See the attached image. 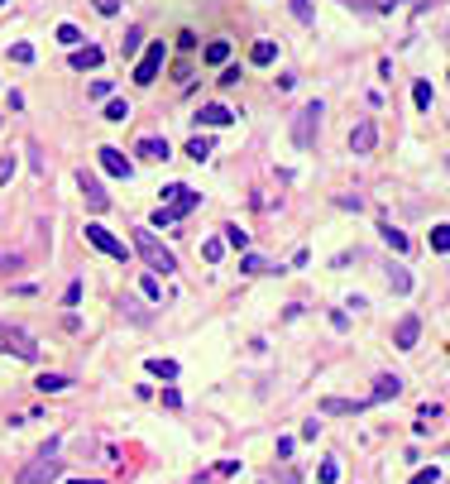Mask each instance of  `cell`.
<instances>
[{
	"label": "cell",
	"instance_id": "cell-6",
	"mask_svg": "<svg viewBox=\"0 0 450 484\" xmlns=\"http://www.w3.org/2000/svg\"><path fill=\"white\" fill-rule=\"evenodd\" d=\"M86 244H96L101 254H110V259H120V264L130 259V244H125V240H115V235H110V230L101 225V221H86Z\"/></svg>",
	"mask_w": 450,
	"mask_h": 484
},
{
	"label": "cell",
	"instance_id": "cell-7",
	"mask_svg": "<svg viewBox=\"0 0 450 484\" xmlns=\"http://www.w3.org/2000/svg\"><path fill=\"white\" fill-rule=\"evenodd\" d=\"M163 58H168V48H163V39H154V44L144 48V58H139V67H134V81H139V86H154Z\"/></svg>",
	"mask_w": 450,
	"mask_h": 484
},
{
	"label": "cell",
	"instance_id": "cell-33",
	"mask_svg": "<svg viewBox=\"0 0 450 484\" xmlns=\"http://www.w3.org/2000/svg\"><path fill=\"white\" fill-rule=\"evenodd\" d=\"M139 288H144L149 302H159V297H163V288H159V278H154V273H149V278H139Z\"/></svg>",
	"mask_w": 450,
	"mask_h": 484
},
{
	"label": "cell",
	"instance_id": "cell-30",
	"mask_svg": "<svg viewBox=\"0 0 450 484\" xmlns=\"http://www.w3.org/2000/svg\"><path fill=\"white\" fill-rule=\"evenodd\" d=\"M431 249H436V254H450V225H436V230H431Z\"/></svg>",
	"mask_w": 450,
	"mask_h": 484
},
{
	"label": "cell",
	"instance_id": "cell-39",
	"mask_svg": "<svg viewBox=\"0 0 450 484\" xmlns=\"http://www.w3.org/2000/svg\"><path fill=\"white\" fill-rule=\"evenodd\" d=\"M340 5H350V10H359V15H373V10H378L373 0H340Z\"/></svg>",
	"mask_w": 450,
	"mask_h": 484
},
{
	"label": "cell",
	"instance_id": "cell-36",
	"mask_svg": "<svg viewBox=\"0 0 450 484\" xmlns=\"http://www.w3.org/2000/svg\"><path fill=\"white\" fill-rule=\"evenodd\" d=\"M15 178V154H0V188Z\"/></svg>",
	"mask_w": 450,
	"mask_h": 484
},
{
	"label": "cell",
	"instance_id": "cell-23",
	"mask_svg": "<svg viewBox=\"0 0 450 484\" xmlns=\"http://www.w3.org/2000/svg\"><path fill=\"white\" fill-rule=\"evenodd\" d=\"M288 10L302 20V25H317V10H312V0H288Z\"/></svg>",
	"mask_w": 450,
	"mask_h": 484
},
{
	"label": "cell",
	"instance_id": "cell-34",
	"mask_svg": "<svg viewBox=\"0 0 450 484\" xmlns=\"http://www.w3.org/2000/svg\"><path fill=\"white\" fill-rule=\"evenodd\" d=\"M139 48H144V34H139V29H130V34H125V58H134Z\"/></svg>",
	"mask_w": 450,
	"mask_h": 484
},
{
	"label": "cell",
	"instance_id": "cell-43",
	"mask_svg": "<svg viewBox=\"0 0 450 484\" xmlns=\"http://www.w3.org/2000/svg\"><path fill=\"white\" fill-rule=\"evenodd\" d=\"M91 5H96L101 15H115V10H120V0H91Z\"/></svg>",
	"mask_w": 450,
	"mask_h": 484
},
{
	"label": "cell",
	"instance_id": "cell-16",
	"mask_svg": "<svg viewBox=\"0 0 450 484\" xmlns=\"http://www.w3.org/2000/svg\"><path fill=\"white\" fill-rule=\"evenodd\" d=\"M273 58H278V44H273V39H259V44L249 48V63H254V67H268Z\"/></svg>",
	"mask_w": 450,
	"mask_h": 484
},
{
	"label": "cell",
	"instance_id": "cell-4",
	"mask_svg": "<svg viewBox=\"0 0 450 484\" xmlns=\"http://www.w3.org/2000/svg\"><path fill=\"white\" fill-rule=\"evenodd\" d=\"M0 355H15V360H39V341L29 336V331H20V326H5L0 322Z\"/></svg>",
	"mask_w": 450,
	"mask_h": 484
},
{
	"label": "cell",
	"instance_id": "cell-15",
	"mask_svg": "<svg viewBox=\"0 0 450 484\" xmlns=\"http://www.w3.org/2000/svg\"><path fill=\"white\" fill-rule=\"evenodd\" d=\"M197 120H201V125H230V120H235V110L220 106V101H211V106L197 110Z\"/></svg>",
	"mask_w": 450,
	"mask_h": 484
},
{
	"label": "cell",
	"instance_id": "cell-32",
	"mask_svg": "<svg viewBox=\"0 0 450 484\" xmlns=\"http://www.w3.org/2000/svg\"><path fill=\"white\" fill-rule=\"evenodd\" d=\"M106 120H115V125H120V120H130V101H110V106H106Z\"/></svg>",
	"mask_w": 450,
	"mask_h": 484
},
{
	"label": "cell",
	"instance_id": "cell-41",
	"mask_svg": "<svg viewBox=\"0 0 450 484\" xmlns=\"http://www.w3.org/2000/svg\"><path fill=\"white\" fill-rule=\"evenodd\" d=\"M163 407H183V393L178 388H163Z\"/></svg>",
	"mask_w": 450,
	"mask_h": 484
},
{
	"label": "cell",
	"instance_id": "cell-17",
	"mask_svg": "<svg viewBox=\"0 0 450 484\" xmlns=\"http://www.w3.org/2000/svg\"><path fill=\"white\" fill-rule=\"evenodd\" d=\"M364 407H369V398H355V403H350V398H326L321 412L331 417V412H364Z\"/></svg>",
	"mask_w": 450,
	"mask_h": 484
},
{
	"label": "cell",
	"instance_id": "cell-3",
	"mask_svg": "<svg viewBox=\"0 0 450 484\" xmlns=\"http://www.w3.org/2000/svg\"><path fill=\"white\" fill-rule=\"evenodd\" d=\"M53 480H62V460H58V441H48L34 456V465L20 470V484H53Z\"/></svg>",
	"mask_w": 450,
	"mask_h": 484
},
{
	"label": "cell",
	"instance_id": "cell-8",
	"mask_svg": "<svg viewBox=\"0 0 450 484\" xmlns=\"http://www.w3.org/2000/svg\"><path fill=\"white\" fill-rule=\"evenodd\" d=\"M77 188H81V197H86V207H91V211H106V207H110V197H106V188H101V178H96V173H86V168H81V173H77Z\"/></svg>",
	"mask_w": 450,
	"mask_h": 484
},
{
	"label": "cell",
	"instance_id": "cell-18",
	"mask_svg": "<svg viewBox=\"0 0 450 484\" xmlns=\"http://www.w3.org/2000/svg\"><path fill=\"white\" fill-rule=\"evenodd\" d=\"M378 235H383V244H388V249H397V254H407V244H412L402 230H397V225H388V221L378 225Z\"/></svg>",
	"mask_w": 450,
	"mask_h": 484
},
{
	"label": "cell",
	"instance_id": "cell-21",
	"mask_svg": "<svg viewBox=\"0 0 450 484\" xmlns=\"http://www.w3.org/2000/svg\"><path fill=\"white\" fill-rule=\"evenodd\" d=\"M268 269H273V264L259 259V254H244V259H239V273H249V278H259V273H268Z\"/></svg>",
	"mask_w": 450,
	"mask_h": 484
},
{
	"label": "cell",
	"instance_id": "cell-31",
	"mask_svg": "<svg viewBox=\"0 0 450 484\" xmlns=\"http://www.w3.org/2000/svg\"><path fill=\"white\" fill-rule=\"evenodd\" d=\"M220 254H225V240H206V244H201V259H206V264H220Z\"/></svg>",
	"mask_w": 450,
	"mask_h": 484
},
{
	"label": "cell",
	"instance_id": "cell-1",
	"mask_svg": "<svg viewBox=\"0 0 450 484\" xmlns=\"http://www.w3.org/2000/svg\"><path fill=\"white\" fill-rule=\"evenodd\" d=\"M197 202H201V192H192L187 183H173V188H163V207L154 211V225H173V221H183L187 211H197Z\"/></svg>",
	"mask_w": 450,
	"mask_h": 484
},
{
	"label": "cell",
	"instance_id": "cell-46",
	"mask_svg": "<svg viewBox=\"0 0 450 484\" xmlns=\"http://www.w3.org/2000/svg\"><path fill=\"white\" fill-rule=\"evenodd\" d=\"M446 456H450V446H446Z\"/></svg>",
	"mask_w": 450,
	"mask_h": 484
},
{
	"label": "cell",
	"instance_id": "cell-25",
	"mask_svg": "<svg viewBox=\"0 0 450 484\" xmlns=\"http://www.w3.org/2000/svg\"><path fill=\"white\" fill-rule=\"evenodd\" d=\"M187 154H192V159L201 163V159H211L216 149H211V139H201V135H197V139H187Z\"/></svg>",
	"mask_w": 450,
	"mask_h": 484
},
{
	"label": "cell",
	"instance_id": "cell-22",
	"mask_svg": "<svg viewBox=\"0 0 450 484\" xmlns=\"http://www.w3.org/2000/svg\"><path fill=\"white\" fill-rule=\"evenodd\" d=\"M149 374H154V379H168V384H173V379H178V365H173V360H149Z\"/></svg>",
	"mask_w": 450,
	"mask_h": 484
},
{
	"label": "cell",
	"instance_id": "cell-10",
	"mask_svg": "<svg viewBox=\"0 0 450 484\" xmlns=\"http://www.w3.org/2000/svg\"><path fill=\"white\" fill-rule=\"evenodd\" d=\"M417 336H422V317H412V312H407V317L393 326V346L397 350H412V346H417Z\"/></svg>",
	"mask_w": 450,
	"mask_h": 484
},
{
	"label": "cell",
	"instance_id": "cell-13",
	"mask_svg": "<svg viewBox=\"0 0 450 484\" xmlns=\"http://www.w3.org/2000/svg\"><path fill=\"white\" fill-rule=\"evenodd\" d=\"M101 58H106V53H101L96 44H86V48L77 44V48H72V58H67V67H72V72H86V67H101Z\"/></svg>",
	"mask_w": 450,
	"mask_h": 484
},
{
	"label": "cell",
	"instance_id": "cell-19",
	"mask_svg": "<svg viewBox=\"0 0 450 484\" xmlns=\"http://www.w3.org/2000/svg\"><path fill=\"white\" fill-rule=\"evenodd\" d=\"M220 240H225V249H239V254H244V249H249V230H239V225H225V235H220Z\"/></svg>",
	"mask_w": 450,
	"mask_h": 484
},
{
	"label": "cell",
	"instance_id": "cell-28",
	"mask_svg": "<svg viewBox=\"0 0 450 484\" xmlns=\"http://www.w3.org/2000/svg\"><path fill=\"white\" fill-rule=\"evenodd\" d=\"M412 101H417V110H431V101H436V96H431V81H417V86H412Z\"/></svg>",
	"mask_w": 450,
	"mask_h": 484
},
{
	"label": "cell",
	"instance_id": "cell-27",
	"mask_svg": "<svg viewBox=\"0 0 450 484\" xmlns=\"http://www.w3.org/2000/svg\"><path fill=\"white\" fill-rule=\"evenodd\" d=\"M58 44H62V48H77V44H81V29L77 25H58Z\"/></svg>",
	"mask_w": 450,
	"mask_h": 484
},
{
	"label": "cell",
	"instance_id": "cell-14",
	"mask_svg": "<svg viewBox=\"0 0 450 484\" xmlns=\"http://www.w3.org/2000/svg\"><path fill=\"white\" fill-rule=\"evenodd\" d=\"M397 393H402V379H397V374H378V379H373L369 403H388V398H397Z\"/></svg>",
	"mask_w": 450,
	"mask_h": 484
},
{
	"label": "cell",
	"instance_id": "cell-37",
	"mask_svg": "<svg viewBox=\"0 0 450 484\" xmlns=\"http://www.w3.org/2000/svg\"><path fill=\"white\" fill-rule=\"evenodd\" d=\"M10 58H15V63H34V44H15Z\"/></svg>",
	"mask_w": 450,
	"mask_h": 484
},
{
	"label": "cell",
	"instance_id": "cell-42",
	"mask_svg": "<svg viewBox=\"0 0 450 484\" xmlns=\"http://www.w3.org/2000/svg\"><path fill=\"white\" fill-rule=\"evenodd\" d=\"M292 446H297L292 436H278V460H288V456H292Z\"/></svg>",
	"mask_w": 450,
	"mask_h": 484
},
{
	"label": "cell",
	"instance_id": "cell-44",
	"mask_svg": "<svg viewBox=\"0 0 450 484\" xmlns=\"http://www.w3.org/2000/svg\"><path fill=\"white\" fill-rule=\"evenodd\" d=\"M72 484H106V480H72Z\"/></svg>",
	"mask_w": 450,
	"mask_h": 484
},
{
	"label": "cell",
	"instance_id": "cell-12",
	"mask_svg": "<svg viewBox=\"0 0 450 484\" xmlns=\"http://www.w3.org/2000/svg\"><path fill=\"white\" fill-rule=\"evenodd\" d=\"M139 159H149V163H168L173 159V149H168V139H159V135H149V139H139V149H134Z\"/></svg>",
	"mask_w": 450,
	"mask_h": 484
},
{
	"label": "cell",
	"instance_id": "cell-26",
	"mask_svg": "<svg viewBox=\"0 0 450 484\" xmlns=\"http://www.w3.org/2000/svg\"><path fill=\"white\" fill-rule=\"evenodd\" d=\"M317 480L321 484H336V480H340V460H321V465H317Z\"/></svg>",
	"mask_w": 450,
	"mask_h": 484
},
{
	"label": "cell",
	"instance_id": "cell-35",
	"mask_svg": "<svg viewBox=\"0 0 450 484\" xmlns=\"http://www.w3.org/2000/svg\"><path fill=\"white\" fill-rule=\"evenodd\" d=\"M436 480H441V470H436V465H426V470H417L407 484H436Z\"/></svg>",
	"mask_w": 450,
	"mask_h": 484
},
{
	"label": "cell",
	"instance_id": "cell-20",
	"mask_svg": "<svg viewBox=\"0 0 450 484\" xmlns=\"http://www.w3.org/2000/svg\"><path fill=\"white\" fill-rule=\"evenodd\" d=\"M62 388H72L67 374H39V393H62Z\"/></svg>",
	"mask_w": 450,
	"mask_h": 484
},
{
	"label": "cell",
	"instance_id": "cell-29",
	"mask_svg": "<svg viewBox=\"0 0 450 484\" xmlns=\"http://www.w3.org/2000/svg\"><path fill=\"white\" fill-rule=\"evenodd\" d=\"M225 58H230V44H225V39H211V44H206V63H225Z\"/></svg>",
	"mask_w": 450,
	"mask_h": 484
},
{
	"label": "cell",
	"instance_id": "cell-2",
	"mask_svg": "<svg viewBox=\"0 0 450 484\" xmlns=\"http://www.w3.org/2000/svg\"><path fill=\"white\" fill-rule=\"evenodd\" d=\"M134 249H139V259H144V264H149L154 273H163V278L178 269L173 249H168V244H163L159 235H154V230H134Z\"/></svg>",
	"mask_w": 450,
	"mask_h": 484
},
{
	"label": "cell",
	"instance_id": "cell-40",
	"mask_svg": "<svg viewBox=\"0 0 450 484\" xmlns=\"http://www.w3.org/2000/svg\"><path fill=\"white\" fill-rule=\"evenodd\" d=\"M20 269V254H0V273H15Z\"/></svg>",
	"mask_w": 450,
	"mask_h": 484
},
{
	"label": "cell",
	"instance_id": "cell-24",
	"mask_svg": "<svg viewBox=\"0 0 450 484\" xmlns=\"http://www.w3.org/2000/svg\"><path fill=\"white\" fill-rule=\"evenodd\" d=\"M388 288H393V293H407V288H412V273L393 264V269H388Z\"/></svg>",
	"mask_w": 450,
	"mask_h": 484
},
{
	"label": "cell",
	"instance_id": "cell-11",
	"mask_svg": "<svg viewBox=\"0 0 450 484\" xmlns=\"http://www.w3.org/2000/svg\"><path fill=\"white\" fill-rule=\"evenodd\" d=\"M373 144H378V125H373V120H359V125L350 130V149H355V154H373Z\"/></svg>",
	"mask_w": 450,
	"mask_h": 484
},
{
	"label": "cell",
	"instance_id": "cell-9",
	"mask_svg": "<svg viewBox=\"0 0 450 484\" xmlns=\"http://www.w3.org/2000/svg\"><path fill=\"white\" fill-rule=\"evenodd\" d=\"M96 154H101V168H106L110 178H125V183H130V178H134V163L125 159V154H120V149H110V144H101V149H96Z\"/></svg>",
	"mask_w": 450,
	"mask_h": 484
},
{
	"label": "cell",
	"instance_id": "cell-45",
	"mask_svg": "<svg viewBox=\"0 0 450 484\" xmlns=\"http://www.w3.org/2000/svg\"><path fill=\"white\" fill-rule=\"evenodd\" d=\"M0 125H5V115H0Z\"/></svg>",
	"mask_w": 450,
	"mask_h": 484
},
{
	"label": "cell",
	"instance_id": "cell-5",
	"mask_svg": "<svg viewBox=\"0 0 450 484\" xmlns=\"http://www.w3.org/2000/svg\"><path fill=\"white\" fill-rule=\"evenodd\" d=\"M321 115H326V106H321V101H307V106L297 110V120H292V139H297V149H312V144H317Z\"/></svg>",
	"mask_w": 450,
	"mask_h": 484
},
{
	"label": "cell",
	"instance_id": "cell-38",
	"mask_svg": "<svg viewBox=\"0 0 450 484\" xmlns=\"http://www.w3.org/2000/svg\"><path fill=\"white\" fill-rule=\"evenodd\" d=\"M86 96H91V101H106V96H110V81H91V91H86Z\"/></svg>",
	"mask_w": 450,
	"mask_h": 484
}]
</instances>
